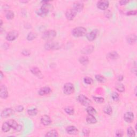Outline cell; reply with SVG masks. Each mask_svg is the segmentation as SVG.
<instances>
[{
    "label": "cell",
    "instance_id": "cell-1",
    "mask_svg": "<svg viewBox=\"0 0 137 137\" xmlns=\"http://www.w3.org/2000/svg\"><path fill=\"white\" fill-rule=\"evenodd\" d=\"M41 3H42V5L40 9L36 11V14L41 17H44L47 15L51 9V5L49 4L50 1H42Z\"/></svg>",
    "mask_w": 137,
    "mask_h": 137
},
{
    "label": "cell",
    "instance_id": "cell-2",
    "mask_svg": "<svg viewBox=\"0 0 137 137\" xmlns=\"http://www.w3.org/2000/svg\"><path fill=\"white\" fill-rule=\"evenodd\" d=\"M87 30L84 27H77L73 28L72 31V34L76 38H79V37L84 36L86 35Z\"/></svg>",
    "mask_w": 137,
    "mask_h": 137
},
{
    "label": "cell",
    "instance_id": "cell-3",
    "mask_svg": "<svg viewBox=\"0 0 137 137\" xmlns=\"http://www.w3.org/2000/svg\"><path fill=\"white\" fill-rule=\"evenodd\" d=\"M56 32L54 30H48L44 31L42 35V38L43 40L51 41L56 36Z\"/></svg>",
    "mask_w": 137,
    "mask_h": 137
},
{
    "label": "cell",
    "instance_id": "cell-4",
    "mask_svg": "<svg viewBox=\"0 0 137 137\" xmlns=\"http://www.w3.org/2000/svg\"><path fill=\"white\" fill-rule=\"evenodd\" d=\"M60 48L59 43L52 40L48 41L44 44V49L47 51L58 49Z\"/></svg>",
    "mask_w": 137,
    "mask_h": 137
},
{
    "label": "cell",
    "instance_id": "cell-5",
    "mask_svg": "<svg viewBox=\"0 0 137 137\" xmlns=\"http://www.w3.org/2000/svg\"><path fill=\"white\" fill-rule=\"evenodd\" d=\"M74 90L73 85L71 82H67L64 85L63 92L65 94L69 95L72 94Z\"/></svg>",
    "mask_w": 137,
    "mask_h": 137
},
{
    "label": "cell",
    "instance_id": "cell-6",
    "mask_svg": "<svg viewBox=\"0 0 137 137\" xmlns=\"http://www.w3.org/2000/svg\"><path fill=\"white\" fill-rule=\"evenodd\" d=\"M78 100L80 104L84 106H88L91 103L90 100L83 94H80L78 97Z\"/></svg>",
    "mask_w": 137,
    "mask_h": 137
},
{
    "label": "cell",
    "instance_id": "cell-7",
    "mask_svg": "<svg viewBox=\"0 0 137 137\" xmlns=\"http://www.w3.org/2000/svg\"><path fill=\"white\" fill-rule=\"evenodd\" d=\"M97 7L99 9L101 10H107L109 6V2L106 0H101L97 3Z\"/></svg>",
    "mask_w": 137,
    "mask_h": 137
},
{
    "label": "cell",
    "instance_id": "cell-8",
    "mask_svg": "<svg viewBox=\"0 0 137 137\" xmlns=\"http://www.w3.org/2000/svg\"><path fill=\"white\" fill-rule=\"evenodd\" d=\"M19 36V33L15 30L11 31L8 33L6 35V40L9 41H12L15 40Z\"/></svg>",
    "mask_w": 137,
    "mask_h": 137
},
{
    "label": "cell",
    "instance_id": "cell-9",
    "mask_svg": "<svg viewBox=\"0 0 137 137\" xmlns=\"http://www.w3.org/2000/svg\"><path fill=\"white\" fill-rule=\"evenodd\" d=\"M7 122L9 123L10 126L11 128H13V129L17 131H21L22 129V126L20 125L14 119H10L9 121H8Z\"/></svg>",
    "mask_w": 137,
    "mask_h": 137
},
{
    "label": "cell",
    "instance_id": "cell-10",
    "mask_svg": "<svg viewBox=\"0 0 137 137\" xmlns=\"http://www.w3.org/2000/svg\"><path fill=\"white\" fill-rule=\"evenodd\" d=\"M77 15V12L73 8L68 9L65 12V17L66 19L69 20H73Z\"/></svg>",
    "mask_w": 137,
    "mask_h": 137
},
{
    "label": "cell",
    "instance_id": "cell-11",
    "mask_svg": "<svg viewBox=\"0 0 137 137\" xmlns=\"http://www.w3.org/2000/svg\"><path fill=\"white\" fill-rule=\"evenodd\" d=\"M99 30L97 29H95L92 31H91L87 34H86V38L89 41H93L94 40L96 39L97 36L99 34Z\"/></svg>",
    "mask_w": 137,
    "mask_h": 137
},
{
    "label": "cell",
    "instance_id": "cell-12",
    "mask_svg": "<svg viewBox=\"0 0 137 137\" xmlns=\"http://www.w3.org/2000/svg\"><path fill=\"white\" fill-rule=\"evenodd\" d=\"M40 121L41 124L44 126H48L51 125L52 123V121L48 115H44L41 117Z\"/></svg>",
    "mask_w": 137,
    "mask_h": 137
},
{
    "label": "cell",
    "instance_id": "cell-13",
    "mask_svg": "<svg viewBox=\"0 0 137 137\" xmlns=\"http://www.w3.org/2000/svg\"><path fill=\"white\" fill-rule=\"evenodd\" d=\"M14 114V111L13 109L11 108H6L2 111L1 116L2 118H7Z\"/></svg>",
    "mask_w": 137,
    "mask_h": 137
},
{
    "label": "cell",
    "instance_id": "cell-14",
    "mask_svg": "<svg viewBox=\"0 0 137 137\" xmlns=\"http://www.w3.org/2000/svg\"><path fill=\"white\" fill-rule=\"evenodd\" d=\"M134 119V114L132 112H126L124 115V119L127 123H132Z\"/></svg>",
    "mask_w": 137,
    "mask_h": 137
},
{
    "label": "cell",
    "instance_id": "cell-15",
    "mask_svg": "<svg viewBox=\"0 0 137 137\" xmlns=\"http://www.w3.org/2000/svg\"><path fill=\"white\" fill-rule=\"evenodd\" d=\"M52 92V89L48 86H45L41 88L38 91V94L40 96H44V95L50 94Z\"/></svg>",
    "mask_w": 137,
    "mask_h": 137
},
{
    "label": "cell",
    "instance_id": "cell-16",
    "mask_svg": "<svg viewBox=\"0 0 137 137\" xmlns=\"http://www.w3.org/2000/svg\"><path fill=\"white\" fill-rule=\"evenodd\" d=\"M73 9L77 12H81L84 8V3L81 2H76L72 5Z\"/></svg>",
    "mask_w": 137,
    "mask_h": 137
},
{
    "label": "cell",
    "instance_id": "cell-17",
    "mask_svg": "<svg viewBox=\"0 0 137 137\" xmlns=\"http://www.w3.org/2000/svg\"><path fill=\"white\" fill-rule=\"evenodd\" d=\"M0 97L2 99H6L8 97V90L5 85H1L0 88Z\"/></svg>",
    "mask_w": 137,
    "mask_h": 137
},
{
    "label": "cell",
    "instance_id": "cell-18",
    "mask_svg": "<svg viewBox=\"0 0 137 137\" xmlns=\"http://www.w3.org/2000/svg\"><path fill=\"white\" fill-rule=\"evenodd\" d=\"M30 71L31 73L34 74V76H36L39 78H43V76L42 75V73H41V71H40V70L37 67H32L30 69Z\"/></svg>",
    "mask_w": 137,
    "mask_h": 137
},
{
    "label": "cell",
    "instance_id": "cell-19",
    "mask_svg": "<svg viewBox=\"0 0 137 137\" xmlns=\"http://www.w3.org/2000/svg\"><path fill=\"white\" fill-rule=\"evenodd\" d=\"M66 132L67 133L70 135H75L78 134V128L74 126H69L66 128Z\"/></svg>",
    "mask_w": 137,
    "mask_h": 137
},
{
    "label": "cell",
    "instance_id": "cell-20",
    "mask_svg": "<svg viewBox=\"0 0 137 137\" xmlns=\"http://www.w3.org/2000/svg\"><path fill=\"white\" fill-rule=\"evenodd\" d=\"M136 35L135 34H132L126 37V41L128 44H134L136 42Z\"/></svg>",
    "mask_w": 137,
    "mask_h": 137
},
{
    "label": "cell",
    "instance_id": "cell-21",
    "mask_svg": "<svg viewBox=\"0 0 137 137\" xmlns=\"http://www.w3.org/2000/svg\"><path fill=\"white\" fill-rule=\"evenodd\" d=\"M94 49V47L92 45H89L83 48L81 52L84 54H89L92 53Z\"/></svg>",
    "mask_w": 137,
    "mask_h": 137
},
{
    "label": "cell",
    "instance_id": "cell-22",
    "mask_svg": "<svg viewBox=\"0 0 137 137\" xmlns=\"http://www.w3.org/2000/svg\"><path fill=\"white\" fill-rule=\"evenodd\" d=\"M107 57L110 60H117L119 57V55L116 52L113 51L108 54L107 55Z\"/></svg>",
    "mask_w": 137,
    "mask_h": 137
},
{
    "label": "cell",
    "instance_id": "cell-23",
    "mask_svg": "<svg viewBox=\"0 0 137 137\" xmlns=\"http://www.w3.org/2000/svg\"><path fill=\"white\" fill-rule=\"evenodd\" d=\"M86 122L89 124H94L97 123V120L94 116L88 115L86 117Z\"/></svg>",
    "mask_w": 137,
    "mask_h": 137
},
{
    "label": "cell",
    "instance_id": "cell-24",
    "mask_svg": "<svg viewBox=\"0 0 137 137\" xmlns=\"http://www.w3.org/2000/svg\"><path fill=\"white\" fill-rule=\"evenodd\" d=\"M79 62L83 65H87L89 63V59L87 56H81L79 59Z\"/></svg>",
    "mask_w": 137,
    "mask_h": 137
},
{
    "label": "cell",
    "instance_id": "cell-25",
    "mask_svg": "<svg viewBox=\"0 0 137 137\" xmlns=\"http://www.w3.org/2000/svg\"><path fill=\"white\" fill-rule=\"evenodd\" d=\"M86 110L88 115L94 116L97 114L96 109H95L94 108H93L92 106H87V107L86 108Z\"/></svg>",
    "mask_w": 137,
    "mask_h": 137
},
{
    "label": "cell",
    "instance_id": "cell-26",
    "mask_svg": "<svg viewBox=\"0 0 137 137\" xmlns=\"http://www.w3.org/2000/svg\"><path fill=\"white\" fill-rule=\"evenodd\" d=\"M115 88L118 92L122 93L125 91V87L124 85L121 82H118L115 85Z\"/></svg>",
    "mask_w": 137,
    "mask_h": 137
},
{
    "label": "cell",
    "instance_id": "cell-27",
    "mask_svg": "<svg viewBox=\"0 0 137 137\" xmlns=\"http://www.w3.org/2000/svg\"><path fill=\"white\" fill-rule=\"evenodd\" d=\"M45 136H52V137H57L59 136V133L56 130H52L48 131Z\"/></svg>",
    "mask_w": 137,
    "mask_h": 137
},
{
    "label": "cell",
    "instance_id": "cell-28",
    "mask_svg": "<svg viewBox=\"0 0 137 137\" xmlns=\"http://www.w3.org/2000/svg\"><path fill=\"white\" fill-rule=\"evenodd\" d=\"M11 126L7 122L3 123L2 125V131L4 132H8L10 130Z\"/></svg>",
    "mask_w": 137,
    "mask_h": 137
},
{
    "label": "cell",
    "instance_id": "cell-29",
    "mask_svg": "<svg viewBox=\"0 0 137 137\" xmlns=\"http://www.w3.org/2000/svg\"><path fill=\"white\" fill-rule=\"evenodd\" d=\"M37 37V34L33 32H30V33H28V34L27 35L26 39L28 41H32L33 40H34L36 39Z\"/></svg>",
    "mask_w": 137,
    "mask_h": 137
},
{
    "label": "cell",
    "instance_id": "cell-30",
    "mask_svg": "<svg viewBox=\"0 0 137 137\" xmlns=\"http://www.w3.org/2000/svg\"><path fill=\"white\" fill-rule=\"evenodd\" d=\"M127 134L128 136L134 137L135 136V132L133 128L131 126H129L127 129Z\"/></svg>",
    "mask_w": 137,
    "mask_h": 137
},
{
    "label": "cell",
    "instance_id": "cell-31",
    "mask_svg": "<svg viewBox=\"0 0 137 137\" xmlns=\"http://www.w3.org/2000/svg\"><path fill=\"white\" fill-rule=\"evenodd\" d=\"M103 112L107 115H111L112 114V113H113V109H112V108L110 106L107 105L105 106L104 108H103Z\"/></svg>",
    "mask_w": 137,
    "mask_h": 137
},
{
    "label": "cell",
    "instance_id": "cell-32",
    "mask_svg": "<svg viewBox=\"0 0 137 137\" xmlns=\"http://www.w3.org/2000/svg\"><path fill=\"white\" fill-rule=\"evenodd\" d=\"M15 14L13 11L11 10H8L6 14V17L8 20H11L14 18Z\"/></svg>",
    "mask_w": 137,
    "mask_h": 137
},
{
    "label": "cell",
    "instance_id": "cell-33",
    "mask_svg": "<svg viewBox=\"0 0 137 137\" xmlns=\"http://www.w3.org/2000/svg\"><path fill=\"white\" fill-rule=\"evenodd\" d=\"M64 111L66 114L69 115H72L74 113V110L72 107H66L65 108Z\"/></svg>",
    "mask_w": 137,
    "mask_h": 137
},
{
    "label": "cell",
    "instance_id": "cell-34",
    "mask_svg": "<svg viewBox=\"0 0 137 137\" xmlns=\"http://www.w3.org/2000/svg\"><path fill=\"white\" fill-rule=\"evenodd\" d=\"M27 114L29 116H31L33 117V116H35L37 114H38V110L36 108H33L31 109L27 110Z\"/></svg>",
    "mask_w": 137,
    "mask_h": 137
},
{
    "label": "cell",
    "instance_id": "cell-35",
    "mask_svg": "<svg viewBox=\"0 0 137 137\" xmlns=\"http://www.w3.org/2000/svg\"><path fill=\"white\" fill-rule=\"evenodd\" d=\"M95 79H96V80L99 82L100 83H105L106 82V78L101 76V74H97V75H95Z\"/></svg>",
    "mask_w": 137,
    "mask_h": 137
},
{
    "label": "cell",
    "instance_id": "cell-36",
    "mask_svg": "<svg viewBox=\"0 0 137 137\" xmlns=\"http://www.w3.org/2000/svg\"><path fill=\"white\" fill-rule=\"evenodd\" d=\"M94 101L97 103H102L105 102V99L102 97H93Z\"/></svg>",
    "mask_w": 137,
    "mask_h": 137
},
{
    "label": "cell",
    "instance_id": "cell-37",
    "mask_svg": "<svg viewBox=\"0 0 137 137\" xmlns=\"http://www.w3.org/2000/svg\"><path fill=\"white\" fill-rule=\"evenodd\" d=\"M111 98H112V99H113L114 101H116V102L118 101L120 99L119 95L118 94V93L116 92H114L112 93Z\"/></svg>",
    "mask_w": 137,
    "mask_h": 137
},
{
    "label": "cell",
    "instance_id": "cell-38",
    "mask_svg": "<svg viewBox=\"0 0 137 137\" xmlns=\"http://www.w3.org/2000/svg\"><path fill=\"white\" fill-rule=\"evenodd\" d=\"M84 81L87 85H91L93 83V80L92 78L89 77H86L84 78Z\"/></svg>",
    "mask_w": 137,
    "mask_h": 137
},
{
    "label": "cell",
    "instance_id": "cell-39",
    "mask_svg": "<svg viewBox=\"0 0 137 137\" xmlns=\"http://www.w3.org/2000/svg\"><path fill=\"white\" fill-rule=\"evenodd\" d=\"M82 133L85 136H88L89 135L90 133V130L88 129V128H84V129L82 130Z\"/></svg>",
    "mask_w": 137,
    "mask_h": 137
},
{
    "label": "cell",
    "instance_id": "cell-40",
    "mask_svg": "<svg viewBox=\"0 0 137 137\" xmlns=\"http://www.w3.org/2000/svg\"><path fill=\"white\" fill-rule=\"evenodd\" d=\"M24 109V107H23V106H22V105L18 106L17 107H16V109H15L16 111L17 112H18V113H21V112L23 111Z\"/></svg>",
    "mask_w": 137,
    "mask_h": 137
},
{
    "label": "cell",
    "instance_id": "cell-41",
    "mask_svg": "<svg viewBox=\"0 0 137 137\" xmlns=\"http://www.w3.org/2000/svg\"><path fill=\"white\" fill-rule=\"evenodd\" d=\"M116 135L117 136H123V131L122 130H117V132L116 133Z\"/></svg>",
    "mask_w": 137,
    "mask_h": 137
},
{
    "label": "cell",
    "instance_id": "cell-42",
    "mask_svg": "<svg viewBox=\"0 0 137 137\" xmlns=\"http://www.w3.org/2000/svg\"><path fill=\"white\" fill-rule=\"evenodd\" d=\"M136 10H131L127 12L126 13V15L127 16H134V15H136Z\"/></svg>",
    "mask_w": 137,
    "mask_h": 137
},
{
    "label": "cell",
    "instance_id": "cell-43",
    "mask_svg": "<svg viewBox=\"0 0 137 137\" xmlns=\"http://www.w3.org/2000/svg\"><path fill=\"white\" fill-rule=\"evenodd\" d=\"M128 3H129V1H127V0H122V1H120L119 2V5H121V6L126 5H127Z\"/></svg>",
    "mask_w": 137,
    "mask_h": 137
},
{
    "label": "cell",
    "instance_id": "cell-44",
    "mask_svg": "<svg viewBox=\"0 0 137 137\" xmlns=\"http://www.w3.org/2000/svg\"><path fill=\"white\" fill-rule=\"evenodd\" d=\"M22 54L24 56H29L31 54V53L29 52V51H27V50H24L22 52Z\"/></svg>",
    "mask_w": 137,
    "mask_h": 137
},
{
    "label": "cell",
    "instance_id": "cell-45",
    "mask_svg": "<svg viewBox=\"0 0 137 137\" xmlns=\"http://www.w3.org/2000/svg\"><path fill=\"white\" fill-rule=\"evenodd\" d=\"M124 79V77L122 75H119L117 77V80L118 81H122Z\"/></svg>",
    "mask_w": 137,
    "mask_h": 137
},
{
    "label": "cell",
    "instance_id": "cell-46",
    "mask_svg": "<svg viewBox=\"0 0 137 137\" xmlns=\"http://www.w3.org/2000/svg\"><path fill=\"white\" fill-rule=\"evenodd\" d=\"M0 74H1V76H0V77H1V78H0V79L2 80V79H3V76H3V72H2V71H0Z\"/></svg>",
    "mask_w": 137,
    "mask_h": 137
},
{
    "label": "cell",
    "instance_id": "cell-47",
    "mask_svg": "<svg viewBox=\"0 0 137 137\" xmlns=\"http://www.w3.org/2000/svg\"><path fill=\"white\" fill-rule=\"evenodd\" d=\"M0 22H1V26H2V24H3V21H2V20L1 19L0 20Z\"/></svg>",
    "mask_w": 137,
    "mask_h": 137
}]
</instances>
